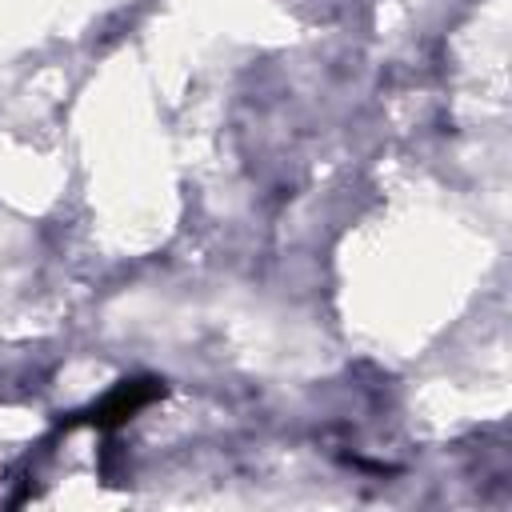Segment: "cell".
Instances as JSON below:
<instances>
[{
    "mask_svg": "<svg viewBox=\"0 0 512 512\" xmlns=\"http://www.w3.org/2000/svg\"><path fill=\"white\" fill-rule=\"evenodd\" d=\"M164 396V384L160 380H120L100 404H92L80 420L84 424H96V428H104V432H112V428H120V424H128L140 408H148L152 400H160Z\"/></svg>",
    "mask_w": 512,
    "mask_h": 512,
    "instance_id": "obj_1",
    "label": "cell"
}]
</instances>
